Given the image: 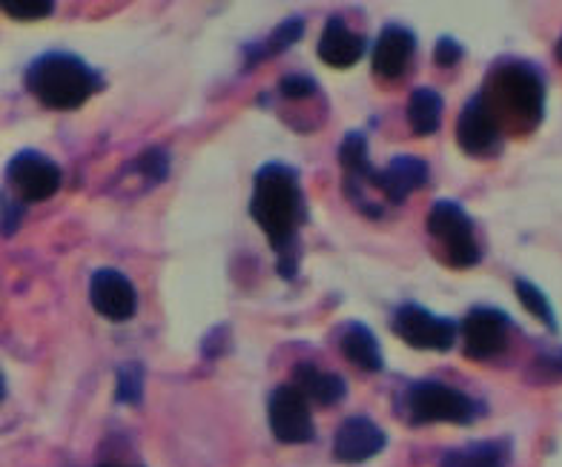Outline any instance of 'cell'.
Listing matches in <instances>:
<instances>
[{
  "label": "cell",
  "instance_id": "obj_1",
  "mask_svg": "<svg viewBox=\"0 0 562 467\" xmlns=\"http://www.w3.org/2000/svg\"><path fill=\"white\" fill-rule=\"evenodd\" d=\"M250 216L265 230L279 255V275L296 278L299 224L304 218V195L299 172L288 163H265L252 179Z\"/></svg>",
  "mask_w": 562,
  "mask_h": 467
},
{
  "label": "cell",
  "instance_id": "obj_2",
  "mask_svg": "<svg viewBox=\"0 0 562 467\" xmlns=\"http://www.w3.org/2000/svg\"><path fill=\"white\" fill-rule=\"evenodd\" d=\"M480 95L494 112L499 129L503 124L531 129L546 112V81L526 60H508L494 67Z\"/></svg>",
  "mask_w": 562,
  "mask_h": 467
},
{
  "label": "cell",
  "instance_id": "obj_3",
  "mask_svg": "<svg viewBox=\"0 0 562 467\" xmlns=\"http://www.w3.org/2000/svg\"><path fill=\"white\" fill-rule=\"evenodd\" d=\"M26 90L49 110H78L101 90V75L69 53H46L26 69Z\"/></svg>",
  "mask_w": 562,
  "mask_h": 467
},
{
  "label": "cell",
  "instance_id": "obj_4",
  "mask_svg": "<svg viewBox=\"0 0 562 467\" xmlns=\"http://www.w3.org/2000/svg\"><path fill=\"white\" fill-rule=\"evenodd\" d=\"M405 410L414 424H471L476 419L474 399L442 381H416L407 387Z\"/></svg>",
  "mask_w": 562,
  "mask_h": 467
},
{
  "label": "cell",
  "instance_id": "obj_5",
  "mask_svg": "<svg viewBox=\"0 0 562 467\" xmlns=\"http://www.w3.org/2000/svg\"><path fill=\"white\" fill-rule=\"evenodd\" d=\"M428 232L445 247V261L457 270L480 264L482 250L474 236V221L457 201H437L428 213Z\"/></svg>",
  "mask_w": 562,
  "mask_h": 467
},
{
  "label": "cell",
  "instance_id": "obj_6",
  "mask_svg": "<svg viewBox=\"0 0 562 467\" xmlns=\"http://www.w3.org/2000/svg\"><path fill=\"white\" fill-rule=\"evenodd\" d=\"M7 181L21 204H37V201L53 198L58 193L64 172H60V167L53 158L26 149V152H18L9 161Z\"/></svg>",
  "mask_w": 562,
  "mask_h": 467
},
{
  "label": "cell",
  "instance_id": "obj_7",
  "mask_svg": "<svg viewBox=\"0 0 562 467\" xmlns=\"http://www.w3.org/2000/svg\"><path fill=\"white\" fill-rule=\"evenodd\" d=\"M393 330L407 348L416 350H451L457 342L459 324L419 305H402L393 316Z\"/></svg>",
  "mask_w": 562,
  "mask_h": 467
},
{
  "label": "cell",
  "instance_id": "obj_8",
  "mask_svg": "<svg viewBox=\"0 0 562 467\" xmlns=\"http://www.w3.org/2000/svg\"><path fill=\"white\" fill-rule=\"evenodd\" d=\"M270 415V431L281 445H304L316 436L311 415V401L304 399L293 385L276 387L267 405Z\"/></svg>",
  "mask_w": 562,
  "mask_h": 467
},
{
  "label": "cell",
  "instance_id": "obj_9",
  "mask_svg": "<svg viewBox=\"0 0 562 467\" xmlns=\"http://www.w3.org/2000/svg\"><path fill=\"white\" fill-rule=\"evenodd\" d=\"M459 330H462L465 356L476 358V362L503 356L508 348L510 321L503 310H494V307H474L459 324Z\"/></svg>",
  "mask_w": 562,
  "mask_h": 467
},
{
  "label": "cell",
  "instance_id": "obj_10",
  "mask_svg": "<svg viewBox=\"0 0 562 467\" xmlns=\"http://www.w3.org/2000/svg\"><path fill=\"white\" fill-rule=\"evenodd\" d=\"M89 301L98 310V316H104L106 321H130L138 310V293L135 284L126 278L121 270L101 267L89 278Z\"/></svg>",
  "mask_w": 562,
  "mask_h": 467
},
{
  "label": "cell",
  "instance_id": "obj_11",
  "mask_svg": "<svg viewBox=\"0 0 562 467\" xmlns=\"http://www.w3.org/2000/svg\"><path fill=\"white\" fill-rule=\"evenodd\" d=\"M428 163L416 156H396L382 170H370L368 186L379 190L391 204H405V198L428 184Z\"/></svg>",
  "mask_w": 562,
  "mask_h": 467
},
{
  "label": "cell",
  "instance_id": "obj_12",
  "mask_svg": "<svg viewBox=\"0 0 562 467\" xmlns=\"http://www.w3.org/2000/svg\"><path fill=\"white\" fill-rule=\"evenodd\" d=\"M499 124H496L494 112L482 101V95H474L465 104V110L459 112L457 121V144L459 149H465L468 156H488L499 147Z\"/></svg>",
  "mask_w": 562,
  "mask_h": 467
},
{
  "label": "cell",
  "instance_id": "obj_13",
  "mask_svg": "<svg viewBox=\"0 0 562 467\" xmlns=\"http://www.w3.org/2000/svg\"><path fill=\"white\" fill-rule=\"evenodd\" d=\"M416 53L414 32L400 26V23H387L385 30L379 32L376 44H373V72L385 81H396L411 67V58Z\"/></svg>",
  "mask_w": 562,
  "mask_h": 467
},
{
  "label": "cell",
  "instance_id": "obj_14",
  "mask_svg": "<svg viewBox=\"0 0 562 467\" xmlns=\"http://www.w3.org/2000/svg\"><path fill=\"white\" fill-rule=\"evenodd\" d=\"M385 442V431H382L376 422H370L364 415H353L348 422H341L339 433H336L334 456L339 462H348V465L368 462L373 459L376 453H382Z\"/></svg>",
  "mask_w": 562,
  "mask_h": 467
},
{
  "label": "cell",
  "instance_id": "obj_15",
  "mask_svg": "<svg viewBox=\"0 0 562 467\" xmlns=\"http://www.w3.org/2000/svg\"><path fill=\"white\" fill-rule=\"evenodd\" d=\"M364 46H368L364 37L350 30L345 18L334 15L327 18L322 37H318V58L325 60L327 67L348 69L353 64H359V58L364 55Z\"/></svg>",
  "mask_w": 562,
  "mask_h": 467
},
{
  "label": "cell",
  "instance_id": "obj_16",
  "mask_svg": "<svg viewBox=\"0 0 562 467\" xmlns=\"http://www.w3.org/2000/svg\"><path fill=\"white\" fill-rule=\"evenodd\" d=\"M339 348L341 356L348 358L350 364H356L359 371L379 373L385 367V356H382V348H379L376 335H373L370 327L359 324V321H350V324L341 330Z\"/></svg>",
  "mask_w": 562,
  "mask_h": 467
},
{
  "label": "cell",
  "instance_id": "obj_17",
  "mask_svg": "<svg viewBox=\"0 0 562 467\" xmlns=\"http://www.w3.org/2000/svg\"><path fill=\"white\" fill-rule=\"evenodd\" d=\"M293 387L307 401H316V405H325V408L341 401L345 394H348L345 378L336 376V373L316 371L313 364H299L296 371H293Z\"/></svg>",
  "mask_w": 562,
  "mask_h": 467
},
{
  "label": "cell",
  "instance_id": "obj_18",
  "mask_svg": "<svg viewBox=\"0 0 562 467\" xmlns=\"http://www.w3.org/2000/svg\"><path fill=\"white\" fill-rule=\"evenodd\" d=\"M442 95L430 87H419L407 101V124L416 135H434L442 124Z\"/></svg>",
  "mask_w": 562,
  "mask_h": 467
},
{
  "label": "cell",
  "instance_id": "obj_19",
  "mask_svg": "<svg viewBox=\"0 0 562 467\" xmlns=\"http://www.w3.org/2000/svg\"><path fill=\"white\" fill-rule=\"evenodd\" d=\"M302 35H304L302 18H288V21L281 23V26H276V30L270 32L265 41L247 46V49H245L247 67H256V64H261V60L276 58V55L288 53L290 46L296 44V41H302Z\"/></svg>",
  "mask_w": 562,
  "mask_h": 467
},
{
  "label": "cell",
  "instance_id": "obj_20",
  "mask_svg": "<svg viewBox=\"0 0 562 467\" xmlns=\"http://www.w3.org/2000/svg\"><path fill=\"white\" fill-rule=\"evenodd\" d=\"M505 462H508L505 442H474L445 453L442 467H505Z\"/></svg>",
  "mask_w": 562,
  "mask_h": 467
},
{
  "label": "cell",
  "instance_id": "obj_21",
  "mask_svg": "<svg viewBox=\"0 0 562 467\" xmlns=\"http://www.w3.org/2000/svg\"><path fill=\"white\" fill-rule=\"evenodd\" d=\"M514 289H517L519 305L526 307V310L531 312L533 319L542 321V324H546L548 330H557V319H554V310H551V301H548L546 293H542V289L537 287V284L526 282V278H517Z\"/></svg>",
  "mask_w": 562,
  "mask_h": 467
},
{
  "label": "cell",
  "instance_id": "obj_22",
  "mask_svg": "<svg viewBox=\"0 0 562 467\" xmlns=\"http://www.w3.org/2000/svg\"><path fill=\"white\" fill-rule=\"evenodd\" d=\"M126 172H135L138 179H147L149 184H161L170 175V156L164 149H147L133 163H126Z\"/></svg>",
  "mask_w": 562,
  "mask_h": 467
},
{
  "label": "cell",
  "instance_id": "obj_23",
  "mask_svg": "<svg viewBox=\"0 0 562 467\" xmlns=\"http://www.w3.org/2000/svg\"><path fill=\"white\" fill-rule=\"evenodd\" d=\"M144 396V367L138 362L121 364L115 373V399L121 405H138Z\"/></svg>",
  "mask_w": 562,
  "mask_h": 467
},
{
  "label": "cell",
  "instance_id": "obj_24",
  "mask_svg": "<svg viewBox=\"0 0 562 467\" xmlns=\"http://www.w3.org/2000/svg\"><path fill=\"white\" fill-rule=\"evenodd\" d=\"M0 12L15 21H41L55 12L53 0H0Z\"/></svg>",
  "mask_w": 562,
  "mask_h": 467
},
{
  "label": "cell",
  "instance_id": "obj_25",
  "mask_svg": "<svg viewBox=\"0 0 562 467\" xmlns=\"http://www.w3.org/2000/svg\"><path fill=\"white\" fill-rule=\"evenodd\" d=\"M279 92L288 101H302V98H313L318 92V83L313 81L311 75H288V78H281Z\"/></svg>",
  "mask_w": 562,
  "mask_h": 467
},
{
  "label": "cell",
  "instance_id": "obj_26",
  "mask_svg": "<svg viewBox=\"0 0 562 467\" xmlns=\"http://www.w3.org/2000/svg\"><path fill=\"white\" fill-rule=\"evenodd\" d=\"M23 204L18 198H0V232L12 236L21 227Z\"/></svg>",
  "mask_w": 562,
  "mask_h": 467
},
{
  "label": "cell",
  "instance_id": "obj_27",
  "mask_svg": "<svg viewBox=\"0 0 562 467\" xmlns=\"http://www.w3.org/2000/svg\"><path fill=\"white\" fill-rule=\"evenodd\" d=\"M462 46L453 41V37H439L437 49H434V60H437V67H457L459 60H462Z\"/></svg>",
  "mask_w": 562,
  "mask_h": 467
},
{
  "label": "cell",
  "instance_id": "obj_28",
  "mask_svg": "<svg viewBox=\"0 0 562 467\" xmlns=\"http://www.w3.org/2000/svg\"><path fill=\"white\" fill-rule=\"evenodd\" d=\"M7 399V378H3V373H0V401Z\"/></svg>",
  "mask_w": 562,
  "mask_h": 467
},
{
  "label": "cell",
  "instance_id": "obj_29",
  "mask_svg": "<svg viewBox=\"0 0 562 467\" xmlns=\"http://www.w3.org/2000/svg\"><path fill=\"white\" fill-rule=\"evenodd\" d=\"M557 58L562 60V35H560V41H557Z\"/></svg>",
  "mask_w": 562,
  "mask_h": 467
},
{
  "label": "cell",
  "instance_id": "obj_30",
  "mask_svg": "<svg viewBox=\"0 0 562 467\" xmlns=\"http://www.w3.org/2000/svg\"><path fill=\"white\" fill-rule=\"evenodd\" d=\"M101 467H124V465H101Z\"/></svg>",
  "mask_w": 562,
  "mask_h": 467
}]
</instances>
